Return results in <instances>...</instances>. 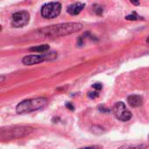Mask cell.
<instances>
[{"label": "cell", "mask_w": 149, "mask_h": 149, "mask_svg": "<svg viewBox=\"0 0 149 149\" xmlns=\"http://www.w3.org/2000/svg\"><path fill=\"white\" fill-rule=\"evenodd\" d=\"M82 29V24L79 23H66L58 25H53L50 27H45L41 30V32L46 36L50 37H58L65 36L76 32Z\"/></svg>", "instance_id": "6da1fadb"}, {"label": "cell", "mask_w": 149, "mask_h": 149, "mask_svg": "<svg viewBox=\"0 0 149 149\" xmlns=\"http://www.w3.org/2000/svg\"><path fill=\"white\" fill-rule=\"evenodd\" d=\"M85 3H75L67 7V12L71 15H78L80 11L85 8Z\"/></svg>", "instance_id": "ba28073f"}, {"label": "cell", "mask_w": 149, "mask_h": 149, "mask_svg": "<svg viewBox=\"0 0 149 149\" xmlns=\"http://www.w3.org/2000/svg\"><path fill=\"white\" fill-rule=\"evenodd\" d=\"M134 4H135V5H138L139 3H140V1L141 0H130Z\"/></svg>", "instance_id": "8fae6325"}, {"label": "cell", "mask_w": 149, "mask_h": 149, "mask_svg": "<svg viewBox=\"0 0 149 149\" xmlns=\"http://www.w3.org/2000/svg\"><path fill=\"white\" fill-rule=\"evenodd\" d=\"M30 20V15L27 11H18L12 15L11 24L14 27H23L28 24Z\"/></svg>", "instance_id": "8992f818"}, {"label": "cell", "mask_w": 149, "mask_h": 149, "mask_svg": "<svg viewBox=\"0 0 149 149\" xmlns=\"http://www.w3.org/2000/svg\"><path fill=\"white\" fill-rule=\"evenodd\" d=\"M61 11V4L58 2H51L44 4L41 8V15L45 18L57 17Z\"/></svg>", "instance_id": "277c9868"}, {"label": "cell", "mask_w": 149, "mask_h": 149, "mask_svg": "<svg viewBox=\"0 0 149 149\" xmlns=\"http://www.w3.org/2000/svg\"><path fill=\"white\" fill-rule=\"evenodd\" d=\"M127 102L132 107H138L142 105L143 103V99L140 95H130L127 98Z\"/></svg>", "instance_id": "9c48e42d"}, {"label": "cell", "mask_w": 149, "mask_h": 149, "mask_svg": "<svg viewBox=\"0 0 149 149\" xmlns=\"http://www.w3.org/2000/svg\"><path fill=\"white\" fill-rule=\"evenodd\" d=\"M50 49V46L48 45H41L38 46H35V47H31L30 50L33 51V52H45Z\"/></svg>", "instance_id": "30bf717a"}, {"label": "cell", "mask_w": 149, "mask_h": 149, "mask_svg": "<svg viewBox=\"0 0 149 149\" xmlns=\"http://www.w3.org/2000/svg\"><path fill=\"white\" fill-rule=\"evenodd\" d=\"M32 131L31 127H8L6 130L2 129L1 131V138L3 139H16L24 137L28 135Z\"/></svg>", "instance_id": "3957f363"}, {"label": "cell", "mask_w": 149, "mask_h": 149, "mask_svg": "<svg viewBox=\"0 0 149 149\" xmlns=\"http://www.w3.org/2000/svg\"><path fill=\"white\" fill-rule=\"evenodd\" d=\"M115 117L121 121H127L132 118L131 112L127 108L123 102H118L113 106V108Z\"/></svg>", "instance_id": "5b68a950"}, {"label": "cell", "mask_w": 149, "mask_h": 149, "mask_svg": "<svg viewBox=\"0 0 149 149\" xmlns=\"http://www.w3.org/2000/svg\"><path fill=\"white\" fill-rule=\"evenodd\" d=\"M47 58H51L50 55H29L26 56L23 58L22 62L23 64L26 65H35V64H38L41 63L46 59H49Z\"/></svg>", "instance_id": "52a82bcc"}, {"label": "cell", "mask_w": 149, "mask_h": 149, "mask_svg": "<svg viewBox=\"0 0 149 149\" xmlns=\"http://www.w3.org/2000/svg\"><path fill=\"white\" fill-rule=\"evenodd\" d=\"M46 104H47V100L45 98L25 100L20 102L17 106V113L22 114V113L34 112V111L44 108L46 106Z\"/></svg>", "instance_id": "7a4b0ae2"}]
</instances>
